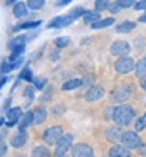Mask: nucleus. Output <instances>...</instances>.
I'll list each match as a JSON object with an SVG mask.
<instances>
[{
    "mask_svg": "<svg viewBox=\"0 0 146 157\" xmlns=\"http://www.w3.org/2000/svg\"><path fill=\"white\" fill-rule=\"evenodd\" d=\"M134 116H135V113H134V110H132V107H129V105H118V107H115L112 110V116L110 118L119 126H127V124L132 123Z\"/></svg>",
    "mask_w": 146,
    "mask_h": 157,
    "instance_id": "f257e3e1",
    "label": "nucleus"
},
{
    "mask_svg": "<svg viewBox=\"0 0 146 157\" xmlns=\"http://www.w3.org/2000/svg\"><path fill=\"white\" fill-rule=\"evenodd\" d=\"M61 137H63V129H61L60 126L49 127L46 132H44V135H43V138H44V141H46V145H50V146L57 145L58 140H60Z\"/></svg>",
    "mask_w": 146,
    "mask_h": 157,
    "instance_id": "f03ea898",
    "label": "nucleus"
},
{
    "mask_svg": "<svg viewBox=\"0 0 146 157\" xmlns=\"http://www.w3.org/2000/svg\"><path fill=\"white\" fill-rule=\"evenodd\" d=\"M121 141L123 145L129 149H135V148H140L141 145V138L138 137L137 132H130V130H127V132H124L121 135Z\"/></svg>",
    "mask_w": 146,
    "mask_h": 157,
    "instance_id": "7ed1b4c3",
    "label": "nucleus"
},
{
    "mask_svg": "<svg viewBox=\"0 0 146 157\" xmlns=\"http://www.w3.org/2000/svg\"><path fill=\"white\" fill-rule=\"evenodd\" d=\"M115 69H116L119 74H127V72H130V71L135 69V61L132 60L130 57L123 55L121 58L115 63Z\"/></svg>",
    "mask_w": 146,
    "mask_h": 157,
    "instance_id": "20e7f679",
    "label": "nucleus"
},
{
    "mask_svg": "<svg viewBox=\"0 0 146 157\" xmlns=\"http://www.w3.org/2000/svg\"><path fill=\"white\" fill-rule=\"evenodd\" d=\"M71 145H72V135H63L60 140H58V143H57V148H55V155H58V157H61V155H64L66 152H68V149L71 148Z\"/></svg>",
    "mask_w": 146,
    "mask_h": 157,
    "instance_id": "39448f33",
    "label": "nucleus"
},
{
    "mask_svg": "<svg viewBox=\"0 0 146 157\" xmlns=\"http://www.w3.org/2000/svg\"><path fill=\"white\" fill-rule=\"evenodd\" d=\"M110 52H112L113 55H127L129 52H130V46L126 41H116V43L112 44Z\"/></svg>",
    "mask_w": 146,
    "mask_h": 157,
    "instance_id": "423d86ee",
    "label": "nucleus"
},
{
    "mask_svg": "<svg viewBox=\"0 0 146 157\" xmlns=\"http://www.w3.org/2000/svg\"><path fill=\"white\" fill-rule=\"evenodd\" d=\"M72 155L74 157H93V149L88 145H83V143H79L72 148Z\"/></svg>",
    "mask_w": 146,
    "mask_h": 157,
    "instance_id": "0eeeda50",
    "label": "nucleus"
},
{
    "mask_svg": "<svg viewBox=\"0 0 146 157\" xmlns=\"http://www.w3.org/2000/svg\"><path fill=\"white\" fill-rule=\"evenodd\" d=\"M72 21H74V19H72L69 14L58 16V17H55L54 21L49 22V29H61V27H66V25H69Z\"/></svg>",
    "mask_w": 146,
    "mask_h": 157,
    "instance_id": "6e6552de",
    "label": "nucleus"
},
{
    "mask_svg": "<svg viewBox=\"0 0 146 157\" xmlns=\"http://www.w3.org/2000/svg\"><path fill=\"white\" fill-rule=\"evenodd\" d=\"M102 96H104V88H101V86H91L85 93V101L94 102V101H99Z\"/></svg>",
    "mask_w": 146,
    "mask_h": 157,
    "instance_id": "1a4fd4ad",
    "label": "nucleus"
},
{
    "mask_svg": "<svg viewBox=\"0 0 146 157\" xmlns=\"http://www.w3.org/2000/svg\"><path fill=\"white\" fill-rule=\"evenodd\" d=\"M46 118H47V112L46 109H35L32 112V123L33 124H43L46 121Z\"/></svg>",
    "mask_w": 146,
    "mask_h": 157,
    "instance_id": "9d476101",
    "label": "nucleus"
},
{
    "mask_svg": "<svg viewBox=\"0 0 146 157\" xmlns=\"http://www.w3.org/2000/svg\"><path fill=\"white\" fill-rule=\"evenodd\" d=\"M8 121H6V126H13V124H16L17 121H19V118L22 116V110L19 109V107H14V109H11L10 112H8Z\"/></svg>",
    "mask_w": 146,
    "mask_h": 157,
    "instance_id": "9b49d317",
    "label": "nucleus"
},
{
    "mask_svg": "<svg viewBox=\"0 0 146 157\" xmlns=\"http://www.w3.org/2000/svg\"><path fill=\"white\" fill-rule=\"evenodd\" d=\"M29 8V5L27 3H24V2H17L16 5H14V8H13V13H14V17H25L27 16V10Z\"/></svg>",
    "mask_w": 146,
    "mask_h": 157,
    "instance_id": "f8f14e48",
    "label": "nucleus"
},
{
    "mask_svg": "<svg viewBox=\"0 0 146 157\" xmlns=\"http://www.w3.org/2000/svg\"><path fill=\"white\" fill-rule=\"evenodd\" d=\"M109 155H110V157H129L130 152L127 151L126 146H113V148L109 151Z\"/></svg>",
    "mask_w": 146,
    "mask_h": 157,
    "instance_id": "ddd939ff",
    "label": "nucleus"
},
{
    "mask_svg": "<svg viewBox=\"0 0 146 157\" xmlns=\"http://www.w3.org/2000/svg\"><path fill=\"white\" fill-rule=\"evenodd\" d=\"M107 140L109 141H112V143H116V141H121V132H119V129L118 127H110V129H107Z\"/></svg>",
    "mask_w": 146,
    "mask_h": 157,
    "instance_id": "4468645a",
    "label": "nucleus"
},
{
    "mask_svg": "<svg viewBox=\"0 0 146 157\" xmlns=\"http://www.w3.org/2000/svg\"><path fill=\"white\" fill-rule=\"evenodd\" d=\"M135 74H137V77H140V78L146 77V58H141V60L135 64Z\"/></svg>",
    "mask_w": 146,
    "mask_h": 157,
    "instance_id": "2eb2a0df",
    "label": "nucleus"
},
{
    "mask_svg": "<svg viewBox=\"0 0 146 157\" xmlns=\"http://www.w3.org/2000/svg\"><path fill=\"white\" fill-rule=\"evenodd\" d=\"M25 140H27V135H25V132H19L14 138L11 140V145H13V148H21V146H24Z\"/></svg>",
    "mask_w": 146,
    "mask_h": 157,
    "instance_id": "dca6fc26",
    "label": "nucleus"
},
{
    "mask_svg": "<svg viewBox=\"0 0 146 157\" xmlns=\"http://www.w3.org/2000/svg\"><path fill=\"white\" fill-rule=\"evenodd\" d=\"M113 22H115L113 17L102 19V21H96V22H93V24H91V29H94V30H98V29H104V27H109V25H112Z\"/></svg>",
    "mask_w": 146,
    "mask_h": 157,
    "instance_id": "f3484780",
    "label": "nucleus"
},
{
    "mask_svg": "<svg viewBox=\"0 0 146 157\" xmlns=\"http://www.w3.org/2000/svg\"><path fill=\"white\" fill-rule=\"evenodd\" d=\"M135 29V24L134 22H123V24H119L118 27H116V32L118 33H129Z\"/></svg>",
    "mask_w": 146,
    "mask_h": 157,
    "instance_id": "a211bd4d",
    "label": "nucleus"
},
{
    "mask_svg": "<svg viewBox=\"0 0 146 157\" xmlns=\"http://www.w3.org/2000/svg\"><path fill=\"white\" fill-rule=\"evenodd\" d=\"M41 21H33V22H25V24H19L16 27H13L14 32H19V30H24V29H33V27H39Z\"/></svg>",
    "mask_w": 146,
    "mask_h": 157,
    "instance_id": "6ab92c4d",
    "label": "nucleus"
},
{
    "mask_svg": "<svg viewBox=\"0 0 146 157\" xmlns=\"http://www.w3.org/2000/svg\"><path fill=\"white\" fill-rule=\"evenodd\" d=\"M80 85H82V80H80V78H72V80L63 83L61 88H63L64 91H68V90H74V88H77V86H80Z\"/></svg>",
    "mask_w": 146,
    "mask_h": 157,
    "instance_id": "aec40b11",
    "label": "nucleus"
},
{
    "mask_svg": "<svg viewBox=\"0 0 146 157\" xmlns=\"http://www.w3.org/2000/svg\"><path fill=\"white\" fill-rule=\"evenodd\" d=\"M50 152H49V149L47 148H43V146H36V148H33V151H32V155L33 157H47Z\"/></svg>",
    "mask_w": 146,
    "mask_h": 157,
    "instance_id": "412c9836",
    "label": "nucleus"
},
{
    "mask_svg": "<svg viewBox=\"0 0 146 157\" xmlns=\"http://www.w3.org/2000/svg\"><path fill=\"white\" fill-rule=\"evenodd\" d=\"M30 123H32V113H25V116L22 118V121L19 124V132H24L25 127H27Z\"/></svg>",
    "mask_w": 146,
    "mask_h": 157,
    "instance_id": "4be33fe9",
    "label": "nucleus"
},
{
    "mask_svg": "<svg viewBox=\"0 0 146 157\" xmlns=\"http://www.w3.org/2000/svg\"><path fill=\"white\" fill-rule=\"evenodd\" d=\"M46 3V0H27V5L32 10H41Z\"/></svg>",
    "mask_w": 146,
    "mask_h": 157,
    "instance_id": "5701e85b",
    "label": "nucleus"
},
{
    "mask_svg": "<svg viewBox=\"0 0 146 157\" xmlns=\"http://www.w3.org/2000/svg\"><path fill=\"white\" fill-rule=\"evenodd\" d=\"M83 19H85V22H96L98 19H99V14H98V13H85V14H83Z\"/></svg>",
    "mask_w": 146,
    "mask_h": 157,
    "instance_id": "b1692460",
    "label": "nucleus"
},
{
    "mask_svg": "<svg viewBox=\"0 0 146 157\" xmlns=\"http://www.w3.org/2000/svg\"><path fill=\"white\" fill-rule=\"evenodd\" d=\"M146 127V115H143L141 118H138V121L135 123V129L138 130V132H140V130H143Z\"/></svg>",
    "mask_w": 146,
    "mask_h": 157,
    "instance_id": "393cba45",
    "label": "nucleus"
},
{
    "mask_svg": "<svg viewBox=\"0 0 146 157\" xmlns=\"http://www.w3.org/2000/svg\"><path fill=\"white\" fill-rule=\"evenodd\" d=\"M116 3L119 5V8H129V6H134L135 0H118Z\"/></svg>",
    "mask_w": 146,
    "mask_h": 157,
    "instance_id": "a878e982",
    "label": "nucleus"
},
{
    "mask_svg": "<svg viewBox=\"0 0 146 157\" xmlns=\"http://www.w3.org/2000/svg\"><path fill=\"white\" fill-rule=\"evenodd\" d=\"M24 41H25V38H16V39H13V41L10 43V47H11V49H14V47L24 46Z\"/></svg>",
    "mask_w": 146,
    "mask_h": 157,
    "instance_id": "bb28decb",
    "label": "nucleus"
},
{
    "mask_svg": "<svg viewBox=\"0 0 146 157\" xmlns=\"http://www.w3.org/2000/svg\"><path fill=\"white\" fill-rule=\"evenodd\" d=\"M105 8H109V2H107V0H96V10L98 11H102Z\"/></svg>",
    "mask_w": 146,
    "mask_h": 157,
    "instance_id": "cd10ccee",
    "label": "nucleus"
},
{
    "mask_svg": "<svg viewBox=\"0 0 146 157\" xmlns=\"http://www.w3.org/2000/svg\"><path fill=\"white\" fill-rule=\"evenodd\" d=\"M55 44L58 46V47H66V46H68L69 44V38H58L57 39V41H55Z\"/></svg>",
    "mask_w": 146,
    "mask_h": 157,
    "instance_id": "c85d7f7f",
    "label": "nucleus"
},
{
    "mask_svg": "<svg viewBox=\"0 0 146 157\" xmlns=\"http://www.w3.org/2000/svg\"><path fill=\"white\" fill-rule=\"evenodd\" d=\"M21 78H24V80H32V71L29 69V68H25L24 71H22V74H21Z\"/></svg>",
    "mask_w": 146,
    "mask_h": 157,
    "instance_id": "c756f323",
    "label": "nucleus"
},
{
    "mask_svg": "<svg viewBox=\"0 0 146 157\" xmlns=\"http://www.w3.org/2000/svg\"><path fill=\"white\" fill-rule=\"evenodd\" d=\"M80 14H85V13H83V10H82V8H75V10H72V11L69 13V16H71L72 19H77L79 16H80Z\"/></svg>",
    "mask_w": 146,
    "mask_h": 157,
    "instance_id": "7c9ffc66",
    "label": "nucleus"
},
{
    "mask_svg": "<svg viewBox=\"0 0 146 157\" xmlns=\"http://www.w3.org/2000/svg\"><path fill=\"white\" fill-rule=\"evenodd\" d=\"M11 69H14V66H13V63H3V66H2V72H8Z\"/></svg>",
    "mask_w": 146,
    "mask_h": 157,
    "instance_id": "2f4dec72",
    "label": "nucleus"
},
{
    "mask_svg": "<svg viewBox=\"0 0 146 157\" xmlns=\"http://www.w3.org/2000/svg\"><path fill=\"white\" fill-rule=\"evenodd\" d=\"M134 8H135V10H146V0H141V2L135 3Z\"/></svg>",
    "mask_w": 146,
    "mask_h": 157,
    "instance_id": "473e14b6",
    "label": "nucleus"
},
{
    "mask_svg": "<svg viewBox=\"0 0 146 157\" xmlns=\"http://www.w3.org/2000/svg\"><path fill=\"white\" fill-rule=\"evenodd\" d=\"M44 83H46V78H39V80H36L35 85H36V88L39 90V88H43V86H44Z\"/></svg>",
    "mask_w": 146,
    "mask_h": 157,
    "instance_id": "72a5a7b5",
    "label": "nucleus"
},
{
    "mask_svg": "<svg viewBox=\"0 0 146 157\" xmlns=\"http://www.w3.org/2000/svg\"><path fill=\"white\" fill-rule=\"evenodd\" d=\"M71 2L72 0H57V6H64V5H68Z\"/></svg>",
    "mask_w": 146,
    "mask_h": 157,
    "instance_id": "f704fd0d",
    "label": "nucleus"
},
{
    "mask_svg": "<svg viewBox=\"0 0 146 157\" xmlns=\"http://www.w3.org/2000/svg\"><path fill=\"white\" fill-rule=\"evenodd\" d=\"M6 80H8V78H6L5 75H0V88H2V86L6 83Z\"/></svg>",
    "mask_w": 146,
    "mask_h": 157,
    "instance_id": "c9c22d12",
    "label": "nucleus"
},
{
    "mask_svg": "<svg viewBox=\"0 0 146 157\" xmlns=\"http://www.w3.org/2000/svg\"><path fill=\"white\" fill-rule=\"evenodd\" d=\"M109 10H110L112 13H115V11H118V10H121V8H119V5L116 3V5H112V6H109Z\"/></svg>",
    "mask_w": 146,
    "mask_h": 157,
    "instance_id": "e433bc0d",
    "label": "nucleus"
},
{
    "mask_svg": "<svg viewBox=\"0 0 146 157\" xmlns=\"http://www.w3.org/2000/svg\"><path fill=\"white\" fill-rule=\"evenodd\" d=\"M140 22H146V13H144L143 16H140Z\"/></svg>",
    "mask_w": 146,
    "mask_h": 157,
    "instance_id": "4c0bfd02",
    "label": "nucleus"
},
{
    "mask_svg": "<svg viewBox=\"0 0 146 157\" xmlns=\"http://www.w3.org/2000/svg\"><path fill=\"white\" fill-rule=\"evenodd\" d=\"M13 2H14V0H8V5H13Z\"/></svg>",
    "mask_w": 146,
    "mask_h": 157,
    "instance_id": "58836bf2",
    "label": "nucleus"
}]
</instances>
